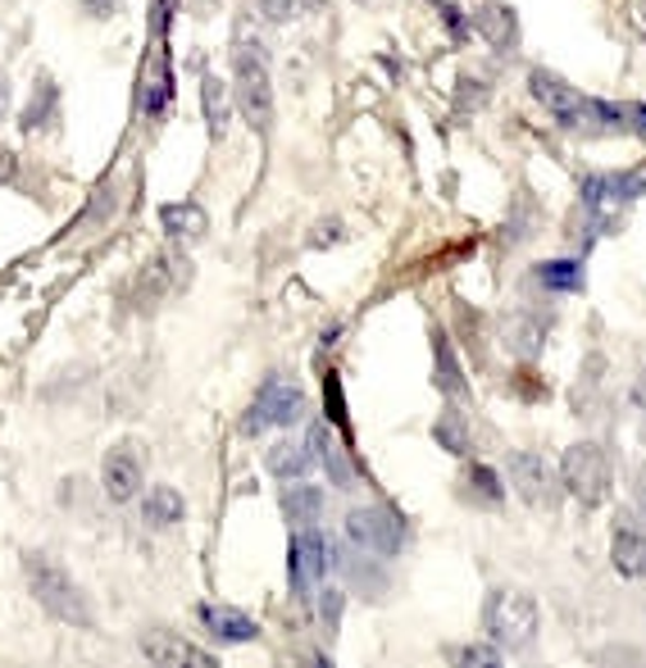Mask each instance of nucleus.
I'll use <instances>...</instances> for the list:
<instances>
[{
	"mask_svg": "<svg viewBox=\"0 0 646 668\" xmlns=\"http://www.w3.org/2000/svg\"><path fill=\"white\" fill-rule=\"evenodd\" d=\"M142 655L155 664H196V668H215L210 651H196L187 641H169V636H142Z\"/></svg>",
	"mask_w": 646,
	"mask_h": 668,
	"instance_id": "a211bd4d",
	"label": "nucleus"
},
{
	"mask_svg": "<svg viewBox=\"0 0 646 668\" xmlns=\"http://www.w3.org/2000/svg\"><path fill=\"white\" fill-rule=\"evenodd\" d=\"M56 110H60V87L50 83V78H37V91H33V100H28V110H23L19 127H23V133L50 127V123H56Z\"/></svg>",
	"mask_w": 646,
	"mask_h": 668,
	"instance_id": "b1692460",
	"label": "nucleus"
},
{
	"mask_svg": "<svg viewBox=\"0 0 646 668\" xmlns=\"http://www.w3.org/2000/svg\"><path fill=\"white\" fill-rule=\"evenodd\" d=\"M332 569V542L309 523V528H296L292 546H288V573H292V591L305 601L309 591L319 586V578Z\"/></svg>",
	"mask_w": 646,
	"mask_h": 668,
	"instance_id": "0eeeda50",
	"label": "nucleus"
},
{
	"mask_svg": "<svg viewBox=\"0 0 646 668\" xmlns=\"http://www.w3.org/2000/svg\"><path fill=\"white\" fill-rule=\"evenodd\" d=\"M614 486V465L601 442H578L560 459V492H570L583 509H601Z\"/></svg>",
	"mask_w": 646,
	"mask_h": 668,
	"instance_id": "20e7f679",
	"label": "nucleus"
},
{
	"mask_svg": "<svg viewBox=\"0 0 646 668\" xmlns=\"http://www.w3.org/2000/svg\"><path fill=\"white\" fill-rule=\"evenodd\" d=\"M432 355H437V387L447 396H464V378H460V359L451 355V342L442 332H432Z\"/></svg>",
	"mask_w": 646,
	"mask_h": 668,
	"instance_id": "393cba45",
	"label": "nucleus"
},
{
	"mask_svg": "<svg viewBox=\"0 0 646 668\" xmlns=\"http://www.w3.org/2000/svg\"><path fill=\"white\" fill-rule=\"evenodd\" d=\"M282 514H288L292 528L319 523V514H324V486L296 478V486H288V492H282Z\"/></svg>",
	"mask_w": 646,
	"mask_h": 668,
	"instance_id": "2eb2a0df",
	"label": "nucleus"
},
{
	"mask_svg": "<svg viewBox=\"0 0 646 668\" xmlns=\"http://www.w3.org/2000/svg\"><path fill=\"white\" fill-rule=\"evenodd\" d=\"M183 514H187V500L173 486H150L146 492V505H142L146 528H173V523H183Z\"/></svg>",
	"mask_w": 646,
	"mask_h": 668,
	"instance_id": "6ab92c4d",
	"label": "nucleus"
},
{
	"mask_svg": "<svg viewBox=\"0 0 646 668\" xmlns=\"http://www.w3.org/2000/svg\"><path fill=\"white\" fill-rule=\"evenodd\" d=\"M610 559H614V573L619 578H646V532L633 528L629 514H619V528L610 536Z\"/></svg>",
	"mask_w": 646,
	"mask_h": 668,
	"instance_id": "ddd939ff",
	"label": "nucleus"
},
{
	"mask_svg": "<svg viewBox=\"0 0 646 668\" xmlns=\"http://www.w3.org/2000/svg\"><path fill=\"white\" fill-rule=\"evenodd\" d=\"M614 123H619V137H646V106L614 100Z\"/></svg>",
	"mask_w": 646,
	"mask_h": 668,
	"instance_id": "bb28decb",
	"label": "nucleus"
},
{
	"mask_svg": "<svg viewBox=\"0 0 646 668\" xmlns=\"http://www.w3.org/2000/svg\"><path fill=\"white\" fill-rule=\"evenodd\" d=\"M483 632L497 651H528L537 636V601L520 586L487 591L483 605Z\"/></svg>",
	"mask_w": 646,
	"mask_h": 668,
	"instance_id": "f257e3e1",
	"label": "nucleus"
},
{
	"mask_svg": "<svg viewBox=\"0 0 646 668\" xmlns=\"http://www.w3.org/2000/svg\"><path fill=\"white\" fill-rule=\"evenodd\" d=\"M528 91H533V100L541 110H547L560 127H578V114H583V106H587V96L574 87V83H564L560 73H551V69H533L528 73Z\"/></svg>",
	"mask_w": 646,
	"mask_h": 668,
	"instance_id": "1a4fd4ad",
	"label": "nucleus"
},
{
	"mask_svg": "<svg viewBox=\"0 0 646 668\" xmlns=\"http://www.w3.org/2000/svg\"><path fill=\"white\" fill-rule=\"evenodd\" d=\"M92 18H110V14H119V0H77Z\"/></svg>",
	"mask_w": 646,
	"mask_h": 668,
	"instance_id": "72a5a7b5",
	"label": "nucleus"
},
{
	"mask_svg": "<svg viewBox=\"0 0 646 668\" xmlns=\"http://www.w3.org/2000/svg\"><path fill=\"white\" fill-rule=\"evenodd\" d=\"M142 459H137V450L133 446H114V450H106V465H100V486H106V496L114 500V505H127V500H137V492H142Z\"/></svg>",
	"mask_w": 646,
	"mask_h": 668,
	"instance_id": "9d476101",
	"label": "nucleus"
},
{
	"mask_svg": "<svg viewBox=\"0 0 646 668\" xmlns=\"http://www.w3.org/2000/svg\"><path fill=\"white\" fill-rule=\"evenodd\" d=\"M265 469L282 482H296L305 478L309 469H315V450H309L305 442H278L269 455H265Z\"/></svg>",
	"mask_w": 646,
	"mask_h": 668,
	"instance_id": "dca6fc26",
	"label": "nucleus"
},
{
	"mask_svg": "<svg viewBox=\"0 0 646 668\" xmlns=\"http://www.w3.org/2000/svg\"><path fill=\"white\" fill-rule=\"evenodd\" d=\"M342 609H346V591H338V586H324V591H319V623H324V632H328V636L338 632V623H342Z\"/></svg>",
	"mask_w": 646,
	"mask_h": 668,
	"instance_id": "cd10ccee",
	"label": "nucleus"
},
{
	"mask_svg": "<svg viewBox=\"0 0 646 668\" xmlns=\"http://www.w3.org/2000/svg\"><path fill=\"white\" fill-rule=\"evenodd\" d=\"M305 446L315 450V465H324V469H328L332 486H342V492H351V486H355V465H351L346 446H342L338 436L328 432V423H324V419H319V423H309V436H305Z\"/></svg>",
	"mask_w": 646,
	"mask_h": 668,
	"instance_id": "9b49d317",
	"label": "nucleus"
},
{
	"mask_svg": "<svg viewBox=\"0 0 646 668\" xmlns=\"http://www.w3.org/2000/svg\"><path fill=\"white\" fill-rule=\"evenodd\" d=\"M301 415H305V392L296 387V382L292 378H265V387L255 392L246 419H242V432L260 436L265 428H292Z\"/></svg>",
	"mask_w": 646,
	"mask_h": 668,
	"instance_id": "423d86ee",
	"label": "nucleus"
},
{
	"mask_svg": "<svg viewBox=\"0 0 646 668\" xmlns=\"http://www.w3.org/2000/svg\"><path fill=\"white\" fill-rule=\"evenodd\" d=\"M470 482H474V492L487 500V505H501V478H497V469H487V465H474L470 469Z\"/></svg>",
	"mask_w": 646,
	"mask_h": 668,
	"instance_id": "c85d7f7f",
	"label": "nucleus"
},
{
	"mask_svg": "<svg viewBox=\"0 0 646 668\" xmlns=\"http://www.w3.org/2000/svg\"><path fill=\"white\" fill-rule=\"evenodd\" d=\"M200 110H205V127H210V137H223L228 133V114H232V87L219 83L215 73H205V78H200Z\"/></svg>",
	"mask_w": 646,
	"mask_h": 668,
	"instance_id": "f3484780",
	"label": "nucleus"
},
{
	"mask_svg": "<svg viewBox=\"0 0 646 668\" xmlns=\"http://www.w3.org/2000/svg\"><path fill=\"white\" fill-rule=\"evenodd\" d=\"M5 110H10V78L0 73V119H5Z\"/></svg>",
	"mask_w": 646,
	"mask_h": 668,
	"instance_id": "e433bc0d",
	"label": "nucleus"
},
{
	"mask_svg": "<svg viewBox=\"0 0 646 668\" xmlns=\"http://www.w3.org/2000/svg\"><path fill=\"white\" fill-rule=\"evenodd\" d=\"M537 282L551 292H578L583 287V273H578V260H547L537 264Z\"/></svg>",
	"mask_w": 646,
	"mask_h": 668,
	"instance_id": "a878e982",
	"label": "nucleus"
},
{
	"mask_svg": "<svg viewBox=\"0 0 646 668\" xmlns=\"http://www.w3.org/2000/svg\"><path fill=\"white\" fill-rule=\"evenodd\" d=\"M474 33L492 50H505V46H514V37H520V18H514V10L501 5V0H487V5L474 10Z\"/></svg>",
	"mask_w": 646,
	"mask_h": 668,
	"instance_id": "4468645a",
	"label": "nucleus"
},
{
	"mask_svg": "<svg viewBox=\"0 0 646 668\" xmlns=\"http://www.w3.org/2000/svg\"><path fill=\"white\" fill-rule=\"evenodd\" d=\"M324 405H328V419L338 423V428H346V405H342V382H338V373L324 378Z\"/></svg>",
	"mask_w": 646,
	"mask_h": 668,
	"instance_id": "c756f323",
	"label": "nucleus"
},
{
	"mask_svg": "<svg viewBox=\"0 0 646 668\" xmlns=\"http://www.w3.org/2000/svg\"><path fill=\"white\" fill-rule=\"evenodd\" d=\"M200 623L219 646H246V641L260 636V628H255L251 614L232 609V605H200Z\"/></svg>",
	"mask_w": 646,
	"mask_h": 668,
	"instance_id": "f8f14e48",
	"label": "nucleus"
},
{
	"mask_svg": "<svg viewBox=\"0 0 646 668\" xmlns=\"http://www.w3.org/2000/svg\"><path fill=\"white\" fill-rule=\"evenodd\" d=\"M346 542L359 555H374V559H392L405 546V523L397 509L387 505H365V509H351L346 514Z\"/></svg>",
	"mask_w": 646,
	"mask_h": 668,
	"instance_id": "39448f33",
	"label": "nucleus"
},
{
	"mask_svg": "<svg viewBox=\"0 0 646 668\" xmlns=\"http://www.w3.org/2000/svg\"><path fill=\"white\" fill-rule=\"evenodd\" d=\"M451 659L455 664H501V651L492 646V641H487V646H460V651H451Z\"/></svg>",
	"mask_w": 646,
	"mask_h": 668,
	"instance_id": "2f4dec72",
	"label": "nucleus"
},
{
	"mask_svg": "<svg viewBox=\"0 0 646 668\" xmlns=\"http://www.w3.org/2000/svg\"><path fill=\"white\" fill-rule=\"evenodd\" d=\"M432 436H437V446L451 450V455H470V446H474V436H470V419H464V409H460V405H447L442 415H437Z\"/></svg>",
	"mask_w": 646,
	"mask_h": 668,
	"instance_id": "412c9836",
	"label": "nucleus"
},
{
	"mask_svg": "<svg viewBox=\"0 0 646 668\" xmlns=\"http://www.w3.org/2000/svg\"><path fill=\"white\" fill-rule=\"evenodd\" d=\"M301 5L305 0H260V14L269 23H292V18H301Z\"/></svg>",
	"mask_w": 646,
	"mask_h": 668,
	"instance_id": "7c9ffc66",
	"label": "nucleus"
},
{
	"mask_svg": "<svg viewBox=\"0 0 646 668\" xmlns=\"http://www.w3.org/2000/svg\"><path fill=\"white\" fill-rule=\"evenodd\" d=\"M633 23H637V33L646 37V0H637V5H633Z\"/></svg>",
	"mask_w": 646,
	"mask_h": 668,
	"instance_id": "4c0bfd02",
	"label": "nucleus"
},
{
	"mask_svg": "<svg viewBox=\"0 0 646 668\" xmlns=\"http://www.w3.org/2000/svg\"><path fill=\"white\" fill-rule=\"evenodd\" d=\"M505 478L524 505H556L560 500V473L533 450H514L505 465Z\"/></svg>",
	"mask_w": 646,
	"mask_h": 668,
	"instance_id": "6e6552de",
	"label": "nucleus"
},
{
	"mask_svg": "<svg viewBox=\"0 0 646 668\" xmlns=\"http://www.w3.org/2000/svg\"><path fill=\"white\" fill-rule=\"evenodd\" d=\"M169 96H173L169 60H164V55H155V64L146 69V78H142V110H146V119H160L164 106H169Z\"/></svg>",
	"mask_w": 646,
	"mask_h": 668,
	"instance_id": "aec40b11",
	"label": "nucleus"
},
{
	"mask_svg": "<svg viewBox=\"0 0 646 668\" xmlns=\"http://www.w3.org/2000/svg\"><path fill=\"white\" fill-rule=\"evenodd\" d=\"M428 5H442V0H428Z\"/></svg>",
	"mask_w": 646,
	"mask_h": 668,
	"instance_id": "58836bf2",
	"label": "nucleus"
},
{
	"mask_svg": "<svg viewBox=\"0 0 646 668\" xmlns=\"http://www.w3.org/2000/svg\"><path fill=\"white\" fill-rule=\"evenodd\" d=\"M14 173H19V156L10 146H0V183H14Z\"/></svg>",
	"mask_w": 646,
	"mask_h": 668,
	"instance_id": "f704fd0d",
	"label": "nucleus"
},
{
	"mask_svg": "<svg viewBox=\"0 0 646 668\" xmlns=\"http://www.w3.org/2000/svg\"><path fill=\"white\" fill-rule=\"evenodd\" d=\"M633 409H637V432H642V442H646V373L637 378V387H633Z\"/></svg>",
	"mask_w": 646,
	"mask_h": 668,
	"instance_id": "473e14b6",
	"label": "nucleus"
},
{
	"mask_svg": "<svg viewBox=\"0 0 646 668\" xmlns=\"http://www.w3.org/2000/svg\"><path fill=\"white\" fill-rule=\"evenodd\" d=\"M232 100H237L242 119L260 137L273 127V78H269L265 50L251 41H237V50H232Z\"/></svg>",
	"mask_w": 646,
	"mask_h": 668,
	"instance_id": "7ed1b4c3",
	"label": "nucleus"
},
{
	"mask_svg": "<svg viewBox=\"0 0 646 668\" xmlns=\"http://www.w3.org/2000/svg\"><path fill=\"white\" fill-rule=\"evenodd\" d=\"M637 509H642V519H646V465L637 469Z\"/></svg>",
	"mask_w": 646,
	"mask_h": 668,
	"instance_id": "c9c22d12",
	"label": "nucleus"
},
{
	"mask_svg": "<svg viewBox=\"0 0 646 668\" xmlns=\"http://www.w3.org/2000/svg\"><path fill=\"white\" fill-rule=\"evenodd\" d=\"M23 573H28L33 596H37V605L50 614V619L73 623V628H96V614H92V605L83 596V586H77L60 564H50L46 555H28L23 559Z\"/></svg>",
	"mask_w": 646,
	"mask_h": 668,
	"instance_id": "f03ea898",
	"label": "nucleus"
},
{
	"mask_svg": "<svg viewBox=\"0 0 646 668\" xmlns=\"http://www.w3.org/2000/svg\"><path fill=\"white\" fill-rule=\"evenodd\" d=\"M541 337H547V319H537V314H510L505 319V346L514 355L533 359L541 350Z\"/></svg>",
	"mask_w": 646,
	"mask_h": 668,
	"instance_id": "4be33fe9",
	"label": "nucleus"
},
{
	"mask_svg": "<svg viewBox=\"0 0 646 668\" xmlns=\"http://www.w3.org/2000/svg\"><path fill=\"white\" fill-rule=\"evenodd\" d=\"M160 223L169 237H205L210 233V219H205V210L196 200H183V205H164L160 210Z\"/></svg>",
	"mask_w": 646,
	"mask_h": 668,
	"instance_id": "5701e85b",
	"label": "nucleus"
}]
</instances>
